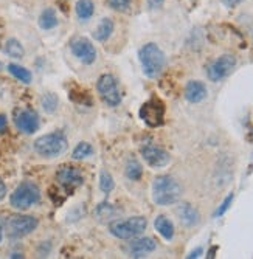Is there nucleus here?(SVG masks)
Here are the masks:
<instances>
[{
    "label": "nucleus",
    "instance_id": "nucleus-16",
    "mask_svg": "<svg viewBox=\"0 0 253 259\" xmlns=\"http://www.w3.org/2000/svg\"><path fill=\"white\" fill-rule=\"evenodd\" d=\"M177 216H179V219H180V222L185 225V227H193V225H196L197 222H199V219H200V216H199V211L193 206V205H190V203H180L179 206H177Z\"/></svg>",
    "mask_w": 253,
    "mask_h": 259
},
{
    "label": "nucleus",
    "instance_id": "nucleus-17",
    "mask_svg": "<svg viewBox=\"0 0 253 259\" xmlns=\"http://www.w3.org/2000/svg\"><path fill=\"white\" fill-rule=\"evenodd\" d=\"M154 227L163 239L171 241L174 238V225L166 216H157L154 221Z\"/></svg>",
    "mask_w": 253,
    "mask_h": 259
},
{
    "label": "nucleus",
    "instance_id": "nucleus-34",
    "mask_svg": "<svg viewBox=\"0 0 253 259\" xmlns=\"http://www.w3.org/2000/svg\"><path fill=\"white\" fill-rule=\"evenodd\" d=\"M5 196H7V186L2 180H0V200H2Z\"/></svg>",
    "mask_w": 253,
    "mask_h": 259
},
{
    "label": "nucleus",
    "instance_id": "nucleus-10",
    "mask_svg": "<svg viewBox=\"0 0 253 259\" xmlns=\"http://www.w3.org/2000/svg\"><path fill=\"white\" fill-rule=\"evenodd\" d=\"M14 124L22 134L31 135L39 129V115L33 109H20L14 113Z\"/></svg>",
    "mask_w": 253,
    "mask_h": 259
},
{
    "label": "nucleus",
    "instance_id": "nucleus-35",
    "mask_svg": "<svg viewBox=\"0 0 253 259\" xmlns=\"http://www.w3.org/2000/svg\"><path fill=\"white\" fill-rule=\"evenodd\" d=\"M2 231L4 230H2V225H0V241H2Z\"/></svg>",
    "mask_w": 253,
    "mask_h": 259
},
{
    "label": "nucleus",
    "instance_id": "nucleus-29",
    "mask_svg": "<svg viewBox=\"0 0 253 259\" xmlns=\"http://www.w3.org/2000/svg\"><path fill=\"white\" fill-rule=\"evenodd\" d=\"M232 202H233V193H230V194L224 199V202L221 203V206L218 208V211H216V214H215V216H216V218H218V216H222V214L225 213V211L228 209V206L232 205Z\"/></svg>",
    "mask_w": 253,
    "mask_h": 259
},
{
    "label": "nucleus",
    "instance_id": "nucleus-18",
    "mask_svg": "<svg viewBox=\"0 0 253 259\" xmlns=\"http://www.w3.org/2000/svg\"><path fill=\"white\" fill-rule=\"evenodd\" d=\"M112 33H113V22H112V19L104 17V19H101L100 25L94 31V37H95V40L104 42L112 36Z\"/></svg>",
    "mask_w": 253,
    "mask_h": 259
},
{
    "label": "nucleus",
    "instance_id": "nucleus-33",
    "mask_svg": "<svg viewBox=\"0 0 253 259\" xmlns=\"http://www.w3.org/2000/svg\"><path fill=\"white\" fill-rule=\"evenodd\" d=\"M7 116L2 113V115H0V132H4L5 131V127H7Z\"/></svg>",
    "mask_w": 253,
    "mask_h": 259
},
{
    "label": "nucleus",
    "instance_id": "nucleus-9",
    "mask_svg": "<svg viewBox=\"0 0 253 259\" xmlns=\"http://www.w3.org/2000/svg\"><path fill=\"white\" fill-rule=\"evenodd\" d=\"M235 67H236V58L233 55H222L208 65L206 76H208L212 82H219L232 73V70Z\"/></svg>",
    "mask_w": 253,
    "mask_h": 259
},
{
    "label": "nucleus",
    "instance_id": "nucleus-27",
    "mask_svg": "<svg viewBox=\"0 0 253 259\" xmlns=\"http://www.w3.org/2000/svg\"><path fill=\"white\" fill-rule=\"evenodd\" d=\"M113 213H115L113 206H112L110 203H107V202L100 203V205L97 206V209H95V214H97V218H98L100 221L110 219V218L113 216Z\"/></svg>",
    "mask_w": 253,
    "mask_h": 259
},
{
    "label": "nucleus",
    "instance_id": "nucleus-13",
    "mask_svg": "<svg viewBox=\"0 0 253 259\" xmlns=\"http://www.w3.org/2000/svg\"><path fill=\"white\" fill-rule=\"evenodd\" d=\"M56 180L59 182V185H62L68 191L75 190V188H78L84 183V177H82L81 171L75 166L59 168L56 172Z\"/></svg>",
    "mask_w": 253,
    "mask_h": 259
},
{
    "label": "nucleus",
    "instance_id": "nucleus-32",
    "mask_svg": "<svg viewBox=\"0 0 253 259\" xmlns=\"http://www.w3.org/2000/svg\"><path fill=\"white\" fill-rule=\"evenodd\" d=\"M202 253H203V248H202V247H197L196 250H193L191 253H188V256H187V257H190V259H193V257H199Z\"/></svg>",
    "mask_w": 253,
    "mask_h": 259
},
{
    "label": "nucleus",
    "instance_id": "nucleus-14",
    "mask_svg": "<svg viewBox=\"0 0 253 259\" xmlns=\"http://www.w3.org/2000/svg\"><path fill=\"white\" fill-rule=\"evenodd\" d=\"M206 95H208V90H206V85L200 81H190L185 87V100L188 103L197 104L202 103Z\"/></svg>",
    "mask_w": 253,
    "mask_h": 259
},
{
    "label": "nucleus",
    "instance_id": "nucleus-7",
    "mask_svg": "<svg viewBox=\"0 0 253 259\" xmlns=\"http://www.w3.org/2000/svg\"><path fill=\"white\" fill-rule=\"evenodd\" d=\"M139 115L149 127H158L165 121V104L162 100L152 97L140 107Z\"/></svg>",
    "mask_w": 253,
    "mask_h": 259
},
{
    "label": "nucleus",
    "instance_id": "nucleus-23",
    "mask_svg": "<svg viewBox=\"0 0 253 259\" xmlns=\"http://www.w3.org/2000/svg\"><path fill=\"white\" fill-rule=\"evenodd\" d=\"M4 52H5L8 56H11V58H16V59L24 58V55H25L24 47H22V44H20L17 39H14V37L8 39V40L5 42Z\"/></svg>",
    "mask_w": 253,
    "mask_h": 259
},
{
    "label": "nucleus",
    "instance_id": "nucleus-36",
    "mask_svg": "<svg viewBox=\"0 0 253 259\" xmlns=\"http://www.w3.org/2000/svg\"><path fill=\"white\" fill-rule=\"evenodd\" d=\"M0 70H2V64H0Z\"/></svg>",
    "mask_w": 253,
    "mask_h": 259
},
{
    "label": "nucleus",
    "instance_id": "nucleus-24",
    "mask_svg": "<svg viewBox=\"0 0 253 259\" xmlns=\"http://www.w3.org/2000/svg\"><path fill=\"white\" fill-rule=\"evenodd\" d=\"M58 104H59V100L55 93H45L40 98V106L47 113H53L58 109Z\"/></svg>",
    "mask_w": 253,
    "mask_h": 259
},
{
    "label": "nucleus",
    "instance_id": "nucleus-11",
    "mask_svg": "<svg viewBox=\"0 0 253 259\" xmlns=\"http://www.w3.org/2000/svg\"><path fill=\"white\" fill-rule=\"evenodd\" d=\"M70 50L72 53L82 62V64H94L97 59V50L95 45L92 44L89 39L86 37H76L70 42Z\"/></svg>",
    "mask_w": 253,
    "mask_h": 259
},
{
    "label": "nucleus",
    "instance_id": "nucleus-19",
    "mask_svg": "<svg viewBox=\"0 0 253 259\" xmlns=\"http://www.w3.org/2000/svg\"><path fill=\"white\" fill-rule=\"evenodd\" d=\"M58 25V16L53 8H45L39 16V27L42 30H52Z\"/></svg>",
    "mask_w": 253,
    "mask_h": 259
},
{
    "label": "nucleus",
    "instance_id": "nucleus-6",
    "mask_svg": "<svg viewBox=\"0 0 253 259\" xmlns=\"http://www.w3.org/2000/svg\"><path fill=\"white\" fill-rule=\"evenodd\" d=\"M37 219L33 216H25V214H14L10 216L5 228H7V234L11 239H20L30 234L31 231H34L37 228Z\"/></svg>",
    "mask_w": 253,
    "mask_h": 259
},
{
    "label": "nucleus",
    "instance_id": "nucleus-1",
    "mask_svg": "<svg viewBox=\"0 0 253 259\" xmlns=\"http://www.w3.org/2000/svg\"><path fill=\"white\" fill-rule=\"evenodd\" d=\"M182 186L171 176H158L152 182V200L160 206H168L179 202Z\"/></svg>",
    "mask_w": 253,
    "mask_h": 259
},
{
    "label": "nucleus",
    "instance_id": "nucleus-5",
    "mask_svg": "<svg viewBox=\"0 0 253 259\" xmlns=\"http://www.w3.org/2000/svg\"><path fill=\"white\" fill-rule=\"evenodd\" d=\"M40 200V190L33 182H22L13 194L10 196V203L16 209H28Z\"/></svg>",
    "mask_w": 253,
    "mask_h": 259
},
{
    "label": "nucleus",
    "instance_id": "nucleus-3",
    "mask_svg": "<svg viewBox=\"0 0 253 259\" xmlns=\"http://www.w3.org/2000/svg\"><path fill=\"white\" fill-rule=\"evenodd\" d=\"M68 148V141L62 132H52L39 137L34 141V151L40 157L55 158L62 155Z\"/></svg>",
    "mask_w": 253,
    "mask_h": 259
},
{
    "label": "nucleus",
    "instance_id": "nucleus-22",
    "mask_svg": "<svg viewBox=\"0 0 253 259\" xmlns=\"http://www.w3.org/2000/svg\"><path fill=\"white\" fill-rule=\"evenodd\" d=\"M75 11H76L78 19L89 20L92 16H94V11H95L94 2H92V0H78L76 7H75Z\"/></svg>",
    "mask_w": 253,
    "mask_h": 259
},
{
    "label": "nucleus",
    "instance_id": "nucleus-4",
    "mask_svg": "<svg viewBox=\"0 0 253 259\" xmlns=\"http://www.w3.org/2000/svg\"><path fill=\"white\" fill-rule=\"evenodd\" d=\"M148 221L143 216H134L126 221H113L109 225V231L118 239H134L146 230Z\"/></svg>",
    "mask_w": 253,
    "mask_h": 259
},
{
    "label": "nucleus",
    "instance_id": "nucleus-12",
    "mask_svg": "<svg viewBox=\"0 0 253 259\" xmlns=\"http://www.w3.org/2000/svg\"><path fill=\"white\" fill-rule=\"evenodd\" d=\"M140 152H142V157L145 158V161L152 168H163L171 161V155L165 149L158 148L152 143L142 146Z\"/></svg>",
    "mask_w": 253,
    "mask_h": 259
},
{
    "label": "nucleus",
    "instance_id": "nucleus-26",
    "mask_svg": "<svg viewBox=\"0 0 253 259\" xmlns=\"http://www.w3.org/2000/svg\"><path fill=\"white\" fill-rule=\"evenodd\" d=\"M113 186H115V183H113V179H112L110 172H107L106 169H103L101 174H100V190L103 193L109 194L113 190Z\"/></svg>",
    "mask_w": 253,
    "mask_h": 259
},
{
    "label": "nucleus",
    "instance_id": "nucleus-21",
    "mask_svg": "<svg viewBox=\"0 0 253 259\" xmlns=\"http://www.w3.org/2000/svg\"><path fill=\"white\" fill-rule=\"evenodd\" d=\"M8 72L16 78L19 79L20 82H24V84H30L31 79H33V75L28 68L25 67H22V65H17V64H10L8 65Z\"/></svg>",
    "mask_w": 253,
    "mask_h": 259
},
{
    "label": "nucleus",
    "instance_id": "nucleus-2",
    "mask_svg": "<svg viewBox=\"0 0 253 259\" xmlns=\"http://www.w3.org/2000/svg\"><path fill=\"white\" fill-rule=\"evenodd\" d=\"M139 59L143 68V73L148 78H157L162 75L166 65V58L162 49L157 44H146L139 52Z\"/></svg>",
    "mask_w": 253,
    "mask_h": 259
},
{
    "label": "nucleus",
    "instance_id": "nucleus-30",
    "mask_svg": "<svg viewBox=\"0 0 253 259\" xmlns=\"http://www.w3.org/2000/svg\"><path fill=\"white\" fill-rule=\"evenodd\" d=\"M221 2H222L227 8H235V7L241 5L242 2H245V0H221Z\"/></svg>",
    "mask_w": 253,
    "mask_h": 259
},
{
    "label": "nucleus",
    "instance_id": "nucleus-20",
    "mask_svg": "<svg viewBox=\"0 0 253 259\" xmlns=\"http://www.w3.org/2000/svg\"><path fill=\"white\" fill-rule=\"evenodd\" d=\"M124 172H126V177L132 182L135 180H140L142 176H143V168L140 161L137 158H129L128 163H126V168H124Z\"/></svg>",
    "mask_w": 253,
    "mask_h": 259
},
{
    "label": "nucleus",
    "instance_id": "nucleus-31",
    "mask_svg": "<svg viewBox=\"0 0 253 259\" xmlns=\"http://www.w3.org/2000/svg\"><path fill=\"white\" fill-rule=\"evenodd\" d=\"M146 2H148V7H149V8L155 10V8H160V7H162L165 0H146Z\"/></svg>",
    "mask_w": 253,
    "mask_h": 259
},
{
    "label": "nucleus",
    "instance_id": "nucleus-15",
    "mask_svg": "<svg viewBox=\"0 0 253 259\" xmlns=\"http://www.w3.org/2000/svg\"><path fill=\"white\" fill-rule=\"evenodd\" d=\"M157 248V242L152 238H139L132 239L129 244V251L134 254V257H142L143 254H148Z\"/></svg>",
    "mask_w": 253,
    "mask_h": 259
},
{
    "label": "nucleus",
    "instance_id": "nucleus-28",
    "mask_svg": "<svg viewBox=\"0 0 253 259\" xmlns=\"http://www.w3.org/2000/svg\"><path fill=\"white\" fill-rule=\"evenodd\" d=\"M107 4L115 11H126L131 5V0H107Z\"/></svg>",
    "mask_w": 253,
    "mask_h": 259
},
{
    "label": "nucleus",
    "instance_id": "nucleus-25",
    "mask_svg": "<svg viewBox=\"0 0 253 259\" xmlns=\"http://www.w3.org/2000/svg\"><path fill=\"white\" fill-rule=\"evenodd\" d=\"M92 154H94V148H92V145H90V143H86V141H82V143H79V145L73 149L72 157H73L75 160H82V158L90 157Z\"/></svg>",
    "mask_w": 253,
    "mask_h": 259
},
{
    "label": "nucleus",
    "instance_id": "nucleus-8",
    "mask_svg": "<svg viewBox=\"0 0 253 259\" xmlns=\"http://www.w3.org/2000/svg\"><path fill=\"white\" fill-rule=\"evenodd\" d=\"M97 90H98L100 97L103 98V101L107 106L115 107V106H118L121 103V93L118 90L117 79H115L112 75L100 76V79L97 82Z\"/></svg>",
    "mask_w": 253,
    "mask_h": 259
}]
</instances>
